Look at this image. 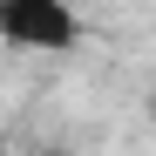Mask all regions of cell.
Masks as SVG:
<instances>
[{"mask_svg":"<svg viewBox=\"0 0 156 156\" xmlns=\"http://www.w3.org/2000/svg\"><path fill=\"white\" fill-rule=\"evenodd\" d=\"M0 41L20 55H75L82 14L68 0H0Z\"/></svg>","mask_w":156,"mask_h":156,"instance_id":"obj_1","label":"cell"},{"mask_svg":"<svg viewBox=\"0 0 156 156\" xmlns=\"http://www.w3.org/2000/svg\"><path fill=\"white\" fill-rule=\"evenodd\" d=\"M149 122H156V95H149Z\"/></svg>","mask_w":156,"mask_h":156,"instance_id":"obj_2","label":"cell"}]
</instances>
